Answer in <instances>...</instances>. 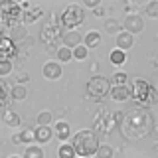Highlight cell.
Wrapping results in <instances>:
<instances>
[{"label":"cell","instance_id":"obj_13","mask_svg":"<svg viewBox=\"0 0 158 158\" xmlns=\"http://www.w3.org/2000/svg\"><path fill=\"white\" fill-rule=\"evenodd\" d=\"M115 44H117V49H121V52H128L132 46H135V36H131L128 32H118L117 38H115Z\"/></svg>","mask_w":158,"mask_h":158},{"label":"cell","instance_id":"obj_6","mask_svg":"<svg viewBox=\"0 0 158 158\" xmlns=\"http://www.w3.org/2000/svg\"><path fill=\"white\" fill-rule=\"evenodd\" d=\"M59 22H61V28L71 32V30H77L85 22V8L79 6V4H67L63 8L61 16H59Z\"/></svg>","mask_w":158,"mask_h":158},{"label":"cell","instance_id":"obj_20","mask_svg":"<svg viewBox=\"0 0 158 158\" xmlns=\"http://www.w3.org/2000/svg\"><path fill=\"white\" fill-rule=\"evenodd\" d=\"M2 123L6 127H12V128H16L22 125V118H20V115L16 111H12V109H6V111L2 113Z\"/></svg>","mask_w":158,"mask_h":158},{"label":"cell","instance_id":"obj_23","mask_svg":"<svg viewBox=\"0 0 158 158\" xmlns=\"http://www.w3.org/2000/svg\"><path fill=\"white\" fill-rule=\"evenodd\" d=\"M26 97H28L26 85H14L12 89H10V99H12V101L22 103V101H26Z\"/></svg>","mask_w":158,"mask_h":158},{"label":"cell","instance_id":"obj_33","mask_svg":"<svg viewBox=\"0 0 158 158\" xmlns=\"http://www.w3.org/2000/svg\"><path fill=\"white\" fill-rule=\"evenodd\" d=\"M113 154H115V150H113L111 144H101L95 156H97V158H113Z\"/></svg>","mask_w":158,"mask_h":158},{"label":"cell","instance_id":"obj_24","mask_svg":"<svg viewBox=\"0 0 158 158\" xmlns=\"http://www.w3.org/2000/svg\"><path fill=\"white\" fill-rule=\"evenodd\" d=\"M109 81H111V87H127L128 85V75L125 71H115Z\"/></svg>","mask_w":158,"mask_h":158},{"label":"cell","instance_id":"obj_42","mask_svg":"<svg viewBox=\"0 0 158 158\" xmlns=\"http://www.w3.org/2000/svg\"><path fill=\"white\" fill-rule=\"evenodd\" d=\"M156 40H158V36H156Z\"/></svg>","mask_w":158,"mask_h":158},{"label":"cell","instance_id":"obj_38","mask_svg":"<svg viewBox=\"0 0 158 158\" xmlns=\"http://www.w3.org/2000/svg\"><path fill=\"white\" fill-rule=\"evenodd\" d=\"M93 14H95V18H103V16H105V8H103V6H99V8L93 10Z\"/></svg>","mask_w":158,"mask_h":158},{"label":"cell","instance_id":"obj_3","mask_svg":"<svg viewBox=\"0 0 158 158\" xmlns=\"http://www.w3.org/2000/svg\"><path fill=\"white\" fill-rule=\"evenodd\" d=\"M63 38V28H61V22H59V16L57 14H52L46 22L42 24V30H40V40L46 44L48 49H56L57 52V44L61 42Z\"/></svg>","mask_w":158,"mask_h":158},{"label":"cell","instance_id":"obj_22","mask_svg":"<svg viewBox=\"0 0 158 158\" xmlns=\"http://www.w3.org/2000/svg\"><path fill=\"white\" fill-rule=\"evenodd\" d=\"M109 61L113 63L115 67H121L127 63V52H121V49H111V53H109Z\"/></svg>","mask_w":158,"mask_h":158},{"label":"cell","instance_id":"obj_37","mask_svg":"<svg viewBox=\"0 0 158 158\" xmlns=\"http://www.w3.org/2000/svg\"><path fill=\"white\" fill-rule=\"evenodd\" d=\"M10 140H12V144H24V142H22V136H20V132L12 135V138H10Z\"/></svg>","mask_w":158,"mask_h":158},{"label":"cell","instance_id":"obj_16","mask_svg":"<svg viewBox=\"0 0 158 158\" xmlns=\"http://www.w3.org/2000/svg\"><path fill=\"white\" fill-rule=\"evenodd\" d=\"M61 42H63V46H65V48L73 49V48H77V46H81V44H83V36L79 32H75V30H71V32L63 34Z\"/></svg>","mask_w":158,"mask_h":158},{"label":"cell","instance_id":"obj_32","mask_svg":"<svg viewBox=\"0 0 158 158\" xmlns=\"http://www.w3.org/2000/svg\"><path fill=\"white\" fill-rule=\"evenodd\" d=\"M89 57V49L83 46H77V48H73V59H77V61H83V59H87Z\"/></svg>","mask_w":158,"mask_h":158},{"label":"cell","instance_id":"obj_8","mask_svg":"<svg viewBox=\"0 0 158 158\" xmlns=\"http://www.w3.org/2000/svg\"><path fill=\"white\" fill-rule=\"evenodd\" d=\"M123 121V113L121 111H99L97 117H93V125H95V128L99 132H105V135H109V132L113 131L115 127L121 125Z\"/></svg>","mask_w":158,"mask_h":158},{"label":"cell","instance_id":"obj_29","mask_svg":"<svg viewBox=\"0 0 158 158\" xmlns=\"http://www.w3.org/2000/svg\"><path fill=\"white\" fill-rule=\"evenodd\" d=\"M57 158H77L75 150H73V146H71V142H63V144H59Z\"/></svg>","mask_w":158,"mask_h":158},{"label":"cell","instance_id":"obj_27","mask_svg":"<svg viewBox=\"0 0 158 158\" xmlns=\"http://www.w3.org/2000/svg\"><path fill=\"white\" fill-rule=\"evenodd\" d=\"M20 136H22V142L24 144H32V142H36V131H34L32 127H22L20 128Z\"/></svg>","mask_w":158,"mask_h":158},{"label":"cell","instance_id":"obj_25","mask_svg":"<svg viewBox=\"0 0 158 158\" xmlns=\"http://www.w3.org/2000/svg\"><path fill=\"white\" fill-rule=\"evenodd\" d=\"M103 28H105V32H109V34H117L118 32H123V24L118 22L117 18H107L105 20V24H103Z\"/></svg>","mask_w":158,"mask_h":158},{"label":"cell","instance_id":"obj_5","mask_svg":"<svg viewBox=\"0 0 158 158\" xmlns=\"http://www.w3.org/2000/svg\"><path fill=\"white\" fill-rule=\"evenodd\" d=\"M24 10L16 0H2L0 2V24L6 28H14L22 22Z\"/></svg>","mask_w":158,"mask_h":158},{"label":"cell","instance_id":"obj_26","mask_svg":"<svg viewBox=\"0 0 158 158\" xmlns=\"http://www.w3.org/2000/svg\"><path fill=\"white\" fill-rule=\"evenodd\" d=\"M22 158H44V148L40 144H30V146H26Z\"/></svg>","mask_w":158,"mask_h":158},{"label":"cell","instance_id":"obj_2","mask_svg":"<svg viewBox=\"0 0 158 158\" xmlns=\"http://www.w3.org/2000/svg\"><path fill=\"white\" fill-rule=\"evenodd\" d=\"M71 146H73V150H75V154L79 158H91V156L97 154L101 142H99V135L95 131L81 128L79 132H75L71 136Z\"/></svg>","mask_w":158,"mask_h":158},{"label":"cell","instance_id":"obj_4","mask_svg":"<svg viewBox=\"0 0 158 158\" xmlns=\"http://www.w3.org/2000/svg\"><path fill=\"white\" fill-rule=\"evenodd\" d=\"M131 99H135L136 103H140L142 107H150L158 101V95H156V89L142 77H136L131 81Z\"/></svg>","mask_w":158,"mask_h":158},{"label":"cell","instance_id":"obj_35","mask_svg":"<svg viewBox=\"0 0 158 158\" xmlns=\"http://www.w3.org/2000/svg\"><path fill=\"white\" fill-rule=\"evenodd\" d=\"M101 6V0H83V8H91V10H95Z\"/></svg>","mask_w":158,"mask_h":158},{"label":"cell","instance_id":"obj_9","mask_svg":"<svg viewBox=\"0 0 158 158\" xmlns=\"http://www.w3.org/2000/svg\"><path fill=\"white\" fill-rule=\"evenodd\" d=\"M123 30L128 32L131 36L142 34V32H144V20H142L140 14H127L125 22H123Z\"/></svg>","mask_w":158,"mask_h":158},{"label":"cell","instance_id":"obj_36","mask_svg":"<svg viewBox=\"0 0 158 158\" xmlns=\"http://www.w3.org/2000/svg\"><path fill=\"white\" fill-rule=\"evenodd\" d=\"M30 79H32V77H30L28 73L22 71V73H18V77H16V85H24V83H28Z\"/></svg>","mask_w":158,"mask_h":158},{"label":"cell","instance_id":"obj_40","mask_svg":"<svg viewBox=\"0 0 158 158\" xmlns=\"http://www.w3.org/2000/svg\"><path fill=\"white\" fill-rule=\"evenodd\" d=\"M150 136L154 138V140H158V125L154 123V127H152V131H150Z\"/></svg>","mask_w":158,"mask_h":158},{"label":"cell","instance_id":"obj_39","mask_svg":"<svg viewBox=\"0 0 158 158\" xmlns=\"http://www.w3.org/2000/svg\"><path fill=\"white\" fill-rule=\"evenodd\" d=\"M89 71H91L93 75H97V71H99V61H93L91 65H89Z\"/></svg>","mask_w":158,"mask_h":158},{"label":"cell","instance_id":"obj_31","mask_svg":"<svg viewBox=\"0 0 158 158\" xmlns=\"http://www.w3.org/2000/svg\"><path fill=\"white\" fill-rule=\"evenodd\" d=\"M10 89H12V87L6 83V79H0V105H4L6 99L10 97Z\"/></svg>","mask_w":158,"mask_h":158},{"label":"cell","instance_id":"obj_30","mask_svg":"<svg viewBox=\"0 0 158 158\" xmlns=\"http://www.w3.org/2000/svg\"><path fill=\"white\" fill-rule=\"evenodd\" d=\"M144 16L156 20L158 18V0H150V2L144 4Z\"/></svg>","mask_w":158,"mask_h":158},{"label":"cell","instance_id":"obj_15","mask_svg":"<svg viewBox=\"0 0 158 158\" xmlns=\"http://www.w3.org/2000/svg\"><path fill=\"white\" fill-rule=\"evenodd\" d=\"M8 38L12 40L14 44L26 42V40H28V28L24 26V24H18V26L10 28V30H8Z\"/></svg>","mask_w":158,"mask_h":158},{"label":"cell","instance_id":"obj_11","mask_svg":"<svg viewBox=\"0 0 158 158\" xmlns=\"http://www.w3.org/2000/svg\"><path fill=\"white\" fill-rule=\"evenodd\" d=\"M52 128H53V136L57 138L59 142H67L69 138H71L73 135H71V125H69L67 121H63V118H59V121H56L52 125Z\"/></svg>","mask_w":158,"mask_h":158},{"label":"cell","instance_id":"obj_18","mask_svg":"<svg viewBox=\"0 0 158 158\" xmlns=\"http://www.w3.org/2000/svg\"><path fill=\"white\" fill-rule=\"evenodd\" d=\"M34 131H36V142L40 146L48 144V142L53 138V128L52 127H36Z\"/></svg>","mask_w":158,"mask_h":158},{"label":"cell","instance_id":"obj_19","mask_svg":"<svg viewBox=\"0 0 158 158\" xmlns=\"http://www.w3.org/2000/svg\"><path fill=\"white\" fill-rule=\"evenodd\" d=\"M42 16H44V8H42V6H32L28 12H24L22 24H24V26H28V24H34V22H38Z\"/></svg>","mask_w":158,"mask_h":158},{"label":"cell","instance_id":"obj_28","mask_svg":"<svg viewBox=\"0 0 158 158\" xmlns=\"http://www.w3.org/2000/svg\"><path fill=\"white\" fill-rule=\"evenodd\" d=\"M56 56H57V61L59 63H69L73 59V49H69L65 46H59L57 52H56Z\"/></svg>","mask_w":158,"mask_h":158},{"label":"cell","instance_id":"obj_21","mask_svg":"<svg viewBox=\"0 0 158 158\" xmlns=\"http://www.w3.org/2000/svg\"><path fill=\"white\" fill-rule=\"evenodd\" d=\"M36 125L38 127H52L53 125V113L48 111V109L40 111L38 115H36Z\"/></svg>","mask_w":158,"mask_h":158},{"label":"cell","instance_id":"obj_34","mask_svg":"<svg viewBox=\"0 0 158 158\" xmlns=\"http://www.w3.org/2000/svg\"><path fill=\"white\" fill-rule=\"evenodd\" d=\"M14 71V63L6 61V59H0V77H8Z\"/></svg>","mask_w":158,"mask_h":158},{"label":"cell","instance_id":"obj_17","mask_svg":"<svg viewBox=\"0 0 158 158\" xmlns=\"http://www.w3.org/2000/svg\"><path fill=\"white\" fill-rule=\"evenodd\" d=\"M109 97L113 99V101L117 103H127L128 99H131V87H111V93H109Z\"/></svg>","mask_w":158,"mask_h":158},{"label":"cell","instance_id":"obj_1","mask_svg":"<svg viewBox=\"0 0 158 158\" xmlns=\"http://www.w3.org/2000/svg\"><path fill=\"white\" fill-rule=\"evenodd\" d=\"M152 127H154V118L146 109H131L127 115H123V121L118 125L121 135L128 140H140L144 136H150Z\"/></svg>","mask_w":158,"mask_h":158},{"label":"cell","instance_id":"obj_41","mask_svg":"<svg viewBox=\"0 0 158 158\" xmlns=\"http://www.w3.org/2000/svg\"><path fill=\"white\" fill-rule=\"evenodd\" d=\"M8 158H22V156H18V154H12V156H8Z\"/></svg>","mask_w":158,"mask_h":158},{"label":"cell","instance_id":"obj_10","mask_svg":"<svg viewBox=\"0 0 158 158\" xmlns=\"http://www.w3.org/2000/svg\"><path fill=\"white\" fill-rule=\"evenodd\" d=\"M16 53H18L16 44H14L6 34H2V36H0V59L12 61V57H16Z\"/></svg>","mask_w":158,"mask_h":158},{"label":"cell","instance_id":"obj_12","mask_svg":"<svg viewBox=\"0 0 158 158\" xmlns=\"http://www.w3.org/2000/svg\"><path fill=\"white\" fill-rule=\"evenodd\" d=\"M63 73V67L59 61H46L42 67V75L48 79V81H57Z\"/></svg>","mask_w":158,"mask_h":158},{"label":"cell","instance_id":"obj_7","mask_svg":"<svg viewBox=\"0 0 158 158\" xmlns=\"http://www.w3.org/2000/svg\"><path fill=\"white\" fill-rule=\"evenodd\" d=\"M85 93L89 99H93V101H101V99L109 97V93H111V81L105 77V75H91V79L87 81L85 85Z\"/></svg>","mask_w":158,"mask_h":158},{"label":"cell","instance_id":"obj_14","mask_svg":"<svg viewBox=\"0 0 158 158\" xmlns=\"http://www.w3.org/2000/svg\"><path fill=\"white\" fill-rule=\"evenodd\" d=\"M103 42V36L99 30H89V32L83 36V46H85L87 49H93V48H99Z\"/></svg>","mask_w":158,"mask_h":158}]
</instances>
